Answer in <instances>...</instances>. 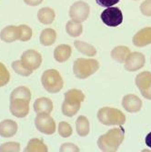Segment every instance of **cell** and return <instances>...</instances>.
<instances>
[{
  "label": "cell",
  "instance_id": "cell-1",
  "mask_svg": "<svg viewBox=\"0 0 151 152\" xmlns=\"http://www.w3.org/2000/svg\"><path fill=\"white\" fill-rule=\"evenodd\" d=\"M125 129L121 126L108 130L107 133L101 135L98 140V146L102 151L115 152L124 140Z\"/></svg>",
  "mask_w": 151,
  "mask_h": 152
},
{
  "label": "cell",
  "instance_id": "cell-2",
  "mask_svg": "<svg viewBox=\"0 0 151 152\" xmlns=\"http://www.w3.org/2000/svg\"><path fill=\"white\" fill-rule=\"evenodd\" d=\"M85 99V95L80 89L72 88L65 93V99L62 104V113L66 117H74L81 107Z\"/></svg>",
  "mask_w": 151,
  "mask_h": 152
},
{
  "label": "cell",
  "instance_id": "cell-3",
  "mask_svg": "<svg viewBox=\"0 0 151 152\" xmlns=\"http://www.w3.org/2000/svg\"><path fill=\"white\" fill-rule=\"evenodd\" d=\"M98 119L106 126H122L126 122V116L117 108L105 107L98 110Z\"/></svg>",
  "mask_w": 151,
  "mask_h": 152
},
{
  "label": "cell",
  "instance_id": "cell-4",
  "mask_svg": "<svg viewBox=\"0 0 151 152\" xmlns=\"http://www.w3.org/2000/svg\"><path fill=\"white\" fill-rule=\"evenodd\" d=\"M99 68L98 60L92 58H77L73 65L74 75L79 79H86Z\"/></svg>",
  "mask_w": 151,
  "mask_h": 152
},
{
  "label": "cell",
  "instance_id": "cell-5",
  "mask_svg": "<svg viewBox=\"0 0 151 152\" xmlns=\"http://www.w3.org/2000/svg\"><path fill=\"white\" fill-rule=\"evenodd\" d=\"M43 88L49 93H58L64 86V81L60 73L56 69L46 70L41 77Z\"/></svg>",
  "mask_w": 151,
  "mask_h": 152
},
{
  "label": "cell",
  "instance_id": "cell-6",
  "mask_svg": "<svg viewBox=\"0 0 151 152\" xmlns=\"http://www.w3.org/2000/svg\"><path fill=\"white\" fill-rule=\"evenodd\" d=\"M35 125L38 131L46 135L56 132V122L48 113H39L35 119Z\"/></svg>",
  "mask_w": 151,
  "mask_h": 152
},
{
  "label": "cell",
  "instance_id": "cell-7",
  "mask_svg": "<svg viewBox=\"0 0 151 152\" xmlns=\"http://www.w3.org/2000/svg\"><path fill=\"white\" fill-rule=\"evenodd\" d=\"M102 22L107 26H117L123 22V14L118 7H107L100 15Z\"/></svg>",
  "mask_w": 151,
  "mask_h": 152
},
{
  "label": "cell",
  "instance_id": "cell-8",
  "mask_svg": "<svg viewBox=\"0 0 151 152\" xmlns=\"http://www.w3.org/2000/svg\"><path fill=\"white\" fill-rule=\"evenodd\" d=\"M90 13V7L88 4L84 1H77L69 8V17L71 20L76 22L85 21Z\"/></svg>",
  "mask_w": 151,
  "mask_h": 152
},
{
  "label": "cell",
  "instance_id": "cell-9",
  "mask_svg": "<svg viewBox=\"0 0 151 152\" xmlns=\"http://www.w3.org/2000/svg\"><path fill=\"white\" fill-rule=\"evenodd\" d=\"M136 85L145 99L151 100V72L144 71L139 73L135 79Z\"/></svg>",
  "mask_w": 151,
  "mask_h": 152
},
{
  "label": "cell",
  "instance_id": "cell-10",
  "mask_svg": "<svg viewBox=\"0 0 151 152\" xmlns=\"http://www.w3.org/2000/svg\"><path fill=\"white\" fill-rule=\"evenodd\" d=\"M10 112L18 118H25L29 113V102L23 99H10Z\"/></svg>",
  "mask_w": 151,
  "mask_h": 152
},
{
  "label": "cell",
  "instance_id": "cell-11",
  "mask_svg": "<svg viewBox=\"0 0 151 152\" xmlns=\"http://www.w3.org/2000/svg\"><path fill=\"white\" fill-rule=\"evenodd\" d=\"M146 58L140 52H130L125 61V69L129 72H135L139 70L145 66Z\"/></svg>",
  "mask_w": 151,
  "mask_h": 152
},
{
  "label": "cell",
  "instance_id": "cell-12",
  "mask_svg": "<svg viewBox=\"0 0 151 152\" xmlns=\"http://www.w3.org/2000/svg\"><path fill=\"white\" fill-rule=\"evenodd\" d=\"M21 61L31 70H36L40 66L42 63V57L41 55L34 50V49H28L25 51L21 56Z\"/></svg>",
  "mask_w": 151,
  "mask_h": 152
},
{
  "label": "cell",
  "instance_id": "cell-13",
  "mask_svg": "<svg viewBox=\"0 0 151 152\" xmlns=\"http://www.w3.org/2000/svg\"><path fill=\"white\" fill-rule=\"evenodd\" d=\"M122 106L128 112L136 113L140 111L142 107V101L138 96L128 94L126 95L122 99Z\"/></svg>",
  "mask_w": 151,
  "mask_h": 152
},
{
  "label": "cell",
  "instance_id": "cell-14",
  "mask_svg": "<svg viewBox=\"0 0 151 152\" xmlns=\"http://www.w3.org/2000/svg\"><path fill=\"white\" fill-rule=\"evenodd\" d=\"M133 44L138 48H143L151 44V27H144L136 32L132 38Z\"/></svg>",
  "mask_w": 151,
  "mask_h": 152
},
{
  "label": "cell",
  "instance_id": "cell-15",
  "mask_svg": "<svg viewBox=\"0 0 151 152\" xmlns=\"http://www.w3.org/2000/svg\"><path fill=\"white\" fill-rule=\"evenodd\" d=\"M20 31L18 26H7L0 32V38L6 43H11L16 40H19Z\"/></svg>",
  "mask_w": 151,
  "mask_h": 152
},
{
  "label": "cell",
  "instance_id": "cell-16",
  "mask_svg": "<svg viewBox=\"0 0 151 152\" xmlns=\"http://www.w3.org/2000/svg\"><path fill=\"white\" fill-rule=\"evenodd\" d=\"M18 124L12 119H5L0 122V136L3 137H14L18 132Z\"/></svg>",
  "mask_w": 151,
  "mask_h": 152
},
{
  "label": "cell",
  "instance_id": "cell-17",
  "mask_svg": "<svg viewBox=\"0 0 151 152\" xmlns=\"http://www.w3.org/2000/svg\"><path fill=\"white\" fill-rule=\"evenodd\" d=\"M72 54V49L69 45H59L54 51V58L58 62L64 63L69 59Z\"/></svg>",
  "mask_w": 151,
  "mask_h": 152
},
{
  "label": "cell",
  "instance_id": "cell-18",
  "mask_svg": "<svg viewBox=\"0 0 151 152\" xmlns=\"http://www.w3.org/2000/svg\"><path fill=\"white\" fill-rule=\"evenodd\" d=\"M34 110L36 114L48 113L50 114L53 110V102L47 98H39L34 103Z\"/></svg>",
  "mask_w": 151,
  "mask_h": 152
},
{
  "label": "cell",
  "instance_id": "cell-19",
  "mask_svg": "<svg viewBox=\"0 0 151 152\" xmlns=\"http://www.w3.org/2000/svg\"><path fill=\"white\" fill-rule=\"evenodd\" d=\"M56 18V13L50 7H43L37 12V18L39 22L44 25H49L54 22Z\"/></svg>",
  "mask_w": 151,
  "mask_h": 152
},
{
  "label": "cell",
  "instance_id": "cell-20",
  "mask_svg": "<svg viewBox=\"0 0 151 152\" xmlns=\"http://www.w3.org/2000/svg\"><path fill=\"white\" fill-rule=\"evenodd\" d=\"M129 54H130V49L128 47L118 46L112 49L111 58L118 63H125Z\"/></svg>",
  "mask_w": 151,
  "mask_h": 152
},
{
  "label": "cell",
  "instance_id": "cell-21",
  "mask_svg": "<svg viewBox=\"0 0 151 152\" xmlns=\"http://www.w3.org/2000/svg\"><path fill=\"white\" fill-rule=\"evenodd\" d=\"M40 43L45 47L52 46L57 39V32L52 28H46L40 34Z\"/></svg>",
  "mask_w": 151,
  "mask_h": 152
},
{
  "label": "cell",
  "instance_id": "cell-22",
  "mask_svg": "<svg viewBox=\"0 0 151 152\" xmlns=\"http://www.w3.org/2000/svg\"><path fill=\"white\" fill-rule=\"evenodd\" d=\"M75 48L81 53L88 57H94L97 55V49L96 48L87 42L84 41H80V40H76L74 42Z\"/></svg>",
  "mask_w": 151,
  "mask_h": 152
},
{
  "label": "cell",
  "instance_id": "cell-23",
  "mask_svg": "<svg viewBox=\"0 0 151 152\" xmlns=\"http://www.w3.org/2000/svg\"><path fill=\"white\" fill-rule=\"evenodd\" d=\"M77 132L80 137H87L90 131V124L87 117L79 116L76 122Z\"/></svg>",
  "mask_w": 151,
  "mask_h": 152
},
{
  "label": "cell",
  "instance_id": "cell-24",
  "mask_svg": "<svg viewBox=\"0 0 151 152\" xmlns=\"http://www.w3.org/2000/svg\"><path fill=\"white\" fill-rule=\"evenodd\" d=\"M66 31L70 37H77L82 34V32H83V26H82L80 22L70 20L66 25Z\"/></svg>",
  "mask_w": 151,
  "mask_h": 152
},
{
  "label": "cell",
  "instance_id": "cell-25",
  "mask_svg": "<svg viewBox=\"0 0 151 152\" xmlns=\"http://www.w3.org/2000/svg\"><path fill=\"white\" fill-rule=\"evenodd\" d=\"M26 152H34V151H40V152H46L47 151V147L46 144L38 139H32L29 140L26 148H25Z\"/></svg>",
  "mask_w": 151,
  "mask_h": 152
},
{
  "label": "cell",
  "instance_id": "cell-26",
  "mask_svg": "<svg viewBox=\"0 0 151 152\" xmlns=\"http://www.w3.org/2000/svg\"><path fill=\"white\" fill-rule=\"evenodd\" d=\"M10 99H23L28 102L31 100V92L28 88L21 86L14 89L10 95Z\"/></svg>",
  "mask_w": 151,
  "mask_h": 152
},
{
  "label": "cell",
  "instance_id": "cell-27",
  "mask_svg": "<svg viewBox=\"0 0 151 152\" xmlns=\"http://www.w3.org/2000/svg\"><path fill=\"white\" fill-rule=\"evenodd\" d=\"M12 68L16 73H18L22 77H28L33 73V70L29 69L26 66H25V64L21 61V59L14 61L12 63Z\"/></svg>",
  "mask_w": 151,
  "mask_h": 152
},
{
  "label": "cell",
  "instance_id": "cell-28",
  "mask_svg": "<svg viewBox=\"0 0 151 152\" xmlns=\"http://www.w3.org/2000/svg\"><path fill=\"white\" fill-rule=\"evenodd\" d=\"M18 28H19V31H20V37H19L20 41L26 42V41H28V40L31 39L32 35H33V31L28 26L20 25V26H18Z\"/></svg>",
  "mask_w": 151,
  "mask_h": 152
},
{
  "label": "cell",
  "instance_id": "cell-29",
  "mask_svg": "<svg viewBox=\"0 0 151 152\" xmlns=\"http://www.w3.org/2000/svg\"><path fill=\"white\" fill-rule=\"evenodd\" d=\"M73 133L72 127L70 124H68L66 121H62L58 125V134L63 137H70Z\"/></svg>",
  "mask_w": 151,
  "mask_h": 152
},
{
  "label": "cell",
  "instance_id": "cell-30",
  "mask_svg": "<svg viewBox=\"0 0 151 152\" xmlns=\"http://www.w3.org/2000/svg\"><path fill=\"white\" fill-rule=\"evenodd\" d=\"M10 80V73L6 66L0 62V88L6 86Z\"/></svg>",
  "mask_w": 151,
  "mask_h": 152
},
{
  "label": "cell",
  "instance_id": "cell-31",
  "mask_svg": "<svg viewBox=\"0 0 151 152\" xmlns=\"http://www.w3.org/2000/svg\"><path fill=\"white\" fill-rule=\"evenodd\" d=\"M20 150V144L18 142H7L0 145V152H17Z\"/></svg>",
  "mask_w": 151,
  "mask_h": 152
},
{
  "label": "cell",
  "instance_id": "cell-32",
  "mask_svg": "<svg viewBox=\"0 0 151 152\" xmlns=\"http://www.w3.org/2000/svg\"><path fill=\"white\" fill-rule=\"evenodd\" d=\"M140 11L145 17H151V0H145L140 5Z\"/></svg>",
  "mask_w": 151,
  "mask_h": 152
},
{
  "label": "cell",
  "instance_id": "cell-33",
  "mask_svg": "<svg viewBox=\"0 0 151 152\" xmlns=\"http://www.w3.org/2000/svg\"><path fill=\"white\" fill-rule=\"evenodd\" d=\"M59 150L62 151V152H67V151H71V152H76L77 151V152L80 149L77 145H75L73 143H64L63 145H61Z\"/></svg>",
  "mask_w": 151,
  "mask_h": 152
},
{
  "label": "cell",
  "instance_id": "cell-34",
  "mask_svg": "<svg viewBox=\"0 0 151 152\" xmlns=\"http://www.w3.org/2000/svg\"><path fill=\"white\" fill-rule=\"evenodd\" d=\"M120 0H96L98 5L104 7H110L117 5Z\"/></svg>",
  "mask_w": 151,
  "mask_h": 152
},
{
  "label": "cell",
  "instance_id": "cell-35",
  "mask_svg": "<svg viewBox=\"0 0 151 152\" xmlns=\"http://www.w3.org/2000/svg\"><path fill=\"white\" fill-rule=\"evenodd\" d=\"M24 2L27 6H31V7H36L40 5L43 2V0H24Z\"/></svg>",
  "mask_w": 151,
  "mask_h": 152
},
{
  "label": "cell",
  "instance_id": "cell-36",
  "mask_svg": "<svg viewBox=\"0 0 151 152\" xmlns=\"http://www.w3.org/2000/svg\"><path fill=\"white\" fill-rule=\"evenodd\" d=\"M145 142L146 145L151 148V132H149L147 136H146V139H145Z\"/></svg>",
  "mask_w": 151,
  "mask_h": 152
},
{
  "label": "cell",
  "instance_id": "cell-37",
  "mask_svg": "<svg viewBox=\"0 0 151 152\" xmlns=\"http://www.w3.org/2000/svg\"><path fill=\"white\" fill-rule=\"evenodd\" d=\"M134 1H139V0H134Z\"/></svg>",
  "mask_w": 151,
  "mask_h": 152
}]
</instances>
